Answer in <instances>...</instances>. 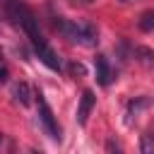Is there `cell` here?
Returning a JSON list of instances; mask_svg holds the SVG:
<instances>
[{"label":"cell","mask_w":154,"mask_h":154,"mask_svg":"<svg viewBox=\"0 0 154 154\" xmlns=\"http://www.w3.org/2000/svg\"><path fill=\"white\" fill-rule=\"evenodd\" d=\"M2 2H5V10H7V14L12 17V22H14L17 26H22V31L29 36V41H31L38 60H41L48 70H55V72H58V70L63 67V65H60V58H58V53L48 46V41L41 36L36 14L26 7L24 0H2Z\"/></svg>","instance_id":"6da1fadb"},{"label":"cell","mask_w":154,"mask_h":154,"mask_svg":"<svg viewBox=\"0 0 154 154\" xmlns=\"http://www.w3.org/2000/svg\"><path fill=\"white\" fill-rule=\"evenodd\" d=\"M55 29L65 38H70L72 43H79V46H96V41H99L96 26L91 22H84V19H63V17H58Z\"/></svg>","instance_id":"7a4b0ae2"},{"label":"cell","mask_w":154,"mask_h":154,"mask_svg":"<svg viewBox=\"0 0 154 154\" xmlns=\"http://www.w3.org/2000/svg\"><path fill=\"white\" fill-rule=\"evenodd\" d=\"M34 96H36V106H38V120H41V125H43L46 135H48L51 140L60 142V125H58V120H55V116H53V111H51V106H48L46 96H43L41 91H36Z\"/></svg>","instance_id":"3957f363"},{"label":"cell","mask_w":154,"mask_h":154,"mask_svg":"<svg viewBox=\"0 0 154 154\" xmlns=\"http://www.w3.org/2000/svg\"><path fill=\"white\" fill-rule=\"evenodd\" d=\"M94 101H96L94 91H91V89H84L82 96H79V103H77V123H79V125H87L89 113H91V108H94Z\"/></svg>","instance_id":"277c9868"},{"label":"cell","mask_w":154,"mask_h":154,"mask_svg":"<svg viewBox=\"0 0 154 154\" xmlns=\"http://www.w3.org/2000/svg\"><path fill=\"white\" fill-rule=\"evenodd\" d=\"M94 72H96V82L101 87H108L111 84V65H108V58L106 55H96L94 58Z\"/></svg>","instance_id":"5b68a950"},{"label":"cell","mask_w":154,"mask_h":154,"mask_svg":"<svg viewBox=\"0 0 154 154\" xmlns=\"http://www.w3.org/2000/svg\"><path fill=\"white\" fill-rule=\"evenodd\" d=\"M31 87L26 84V82H19L17 87H14V101L17 103H22V106H29L31 103Z\"/></svg>","instance_id":"8992f818"},{"label":"cell","mask_w":154,"mask_h":154,"mask_svg":"<svg viewBox=\"0 0 154 154\" xmlns=\"http://www.w3.org/2000/svg\"><path fill=\"white\" fill-rule=\"evenodd\" d=\"M137 29L144 31V34L154 31V7H152V10H144V12L137 17Z\"/></svg>","instance_id":"52a82bcc"},{"label":"cell","mask_w":154,"mask_h":154,"mask_svg":"<svg viewBox=\"0 0 154 154\" xmlns=\"http://www.w3.org/2000/svg\"><path fill=\"white\" fill-rule=\"evenodd\" d=\"M132 53H135V58H137L142 65L154 67V51H149V48H144V46H135V48H132Z\"/></svg>","instance_id":"ba28073f"},{"label":"cell","mask_w":154,"mask_h":154,"mask_svg":"<svg viewBox=\"0 0 154 154\" xmlns=\"http://www.w3.org/2000/svg\"><path fill=\"white\" fill-rule=\"evenodd\" d=\"M140 152L142 154H154V132H144L140 140Z\"/></svg>","instance_id":"9c48e42d"},{"label":"cell","mask_w":154,"mask_h":154,"mask_svg":"<svg viewBox=\"0 0 154 154\" xmlns=\"http://www.w3.org/2000/svg\"><path fill=\"white\" fill-rule=\"evenodd\" d=\"M67 67H70V72H72L75 77H77V75H79V77H84V75H87V70H84V65H79V63H70Z\"/></svg>","instance_id":"30bf717a"},{"label":"cell","mask_w":154,"mask_h":154,"mask_svg":"<svg viewBox=\"0 0 154 154\" xmlns=\"http://www.w3.org/2000/svg\"><path fill=\"white\" fill-rule=\"evenodd\" d=\"M106 149H108V152H118L120 147H118V142H116V140H108V142H106Z\"/></svg>","instance_id":"8fae6325"},{"label":"cell","mask_w":154,"mask_h":154,"mask_svg":"<svg viewBox=\"0 0 154 154\" xmlns=\"http://www.w3.org/2000/svg\"><path fill=\"white\" fill-rule=\"evenodd\" d=\"M7 82V67H0V84Z\"/></svg>","instance_id":"7c38bea8"},{"label":"cell","mask_w":154,"mask_h":154,"mask_svg":"<svg viewBox=\"0 0 154 154\" xmlns=\"http://www.w3.org/2000/svg\"><path fill=\"white\" fill-rule=\"evenodd\" d=\"M120 2H135V0H120Z\"/></svg>","instance_id":"4fadbf2b"},{"label":"cell","mask_w":154,"mask_h":154,"mask_svg":"<svg viewBox=\"0 0 154 154\" xmlns=\"http://www.w3.org/2000/svg\"><path fill=\"white\" fill-rule=\"evenodd\" d=\"M79 2H91V0H79Z\"/></svg>","instance_id":"5bb4252c"}]
</instances>
